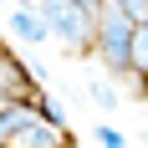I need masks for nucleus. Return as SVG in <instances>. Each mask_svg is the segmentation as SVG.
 Wrapping results in <instances>:
<instances>
[{
  "mask_svg": "<svg viewBox=\"0 0 148 148\" xmlns=\"http://www.w3.org/2000/svg\"><path fill=\"white\" fill-rule=\"evenodd\" d=\"M128 77H133L138 87V97H148V21H138V31H133V51H128Z\"/></svg>",
  "mask_w": 148,
  "mask_h": 148,
  "instance_id": "5",
  "label": "nucleus"
},
{
  "mask_svg": "<svg viewBox=\"0 0 148 148\" xmlns=\"http://www.w3.org/2000/svg\"><path fill=\"white\" fill-rule=\"evenodd\" d=\"M36 10L51 26V36L72 51H87L97 41V10H87L82 0H36Z\"/></svg>",
  "mask_w": 148,
  "mask_h": 148,
  "instance_id": "2",
  "label": "nucleus"
},
{
  "mask_svg": "<svg viewBox=\"0 0 148 148\" xmlns=\"http://www.w3.org/2000/svg\"><path fill=\"white\" fill-rule=\"evenodd\" d=\"M5 148H72V138H66V123L46 118L36 102H21L5 133Z\"/></svg>",
  "mask_w": 148,
  "mask_h": 148,
  "instance_id": "3",
  "label": "nucleus"
},
{
  "mask_svg": "<svg viewBox=\"0 0 148 148\" xmlns=\"http://www.w3.org/2000/svg\"><path fill=\"white\" fill-rule=\"evenodd\" d=\"M21 102H41V87H36V77L0 46V107H21Z\"/></svg>",
  "mask_w": 148,
  "mask_h": 148,
  "instance_id": "4",
  "label": "nucleus"
},
{
  "mask_svg": "<svg viewBox=\"0 0 148 148\" xmlns=\"http://www.w3.org/2000/svg\"><path fill=\"white\" fill-rule=\"evenodd\" d=\"M118 5H123V10H133L138 21H148V0H118Z\"/></svg>",
  "mask_w": 148,
  "mask_h": 148,
  "instance_id": "9",
  "label": "nucleus"
},
{
  "mask_svg": "<svg viewBox=\"0 0 148 148\" xmlns=\"http://www.w3.org/2000/svg\"><path fill=\"white\" fill-rule=\"evenodd\" d=\"M10 31L21 36V41H31V46H41L46 36H51V26L41 21V10H36V5H26V10H15V15H10Z\"/></svg>",
  "mask_w": 148,
  "mask_h": 148,
  "instance_id": "6",
  "label": "nucleus"
},
{
  "mask_svg": "<svg viewBox=\"0 0 148 148\" xmlns=\"http://www.w3.org/2000/svg\"><path fill=\"white\" fill-rule=\"evenodd\" d=\"M92 138H97V148H128V138H123L112 123H97V128H92Z\"/></svg>",
  "mask_w": 148,
  "mask_h": 148,
  "instance_id": "8",
  "label": "nucleus"
},
{
  "mask_svg": "<svg viewBox=\"0 0 148 148\" xmlns=\"http://www.w3.org/2000/svg\"><path fill=\"white\" fill-rule=\"evenodd\" d=\"M133 31H138V15L123 10L118 0H102V10H97V56L112 77H128V51H133Z\"/></svg>",
  "mask_w": 148,
  "mask_h": 148,
  "instance_id": "1",
  "label": "nucleus"
},
{
  "mask_svg": "<svg viewBox=\"0 0 148 148\" xmlns=\"http://www.w3.org/2000/svg\"><path fill=\"white\" fill-rule=\"evenodd\" d=\"M87 97L102 107V112H112V107H118V92H112V82H107V77H97V82H92V87H87Z\"/></svg>",
  "mask_w": 148,
  "mask_h": 148,
  "instance_id": "7",
  "label": "nucleus"
},
{
  "mask_svg": "<svg viewBox=\"0 0 148 148\" xmlns=\"http://www.w3.org/2000/svg\"><path fill=\"white\" fill-rule=\"evenodd\" d=\"M82 5H87V10H102V0H82Z\"/></svg>",
  "mask_w": 148,
  "mask_h": 148,
  "instance_id": "10",
  "label": "nucleus"
}]
</instances>
